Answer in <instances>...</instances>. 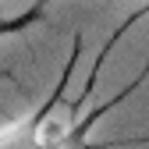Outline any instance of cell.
<instances>
[{"label":"cell","mask_w":149,"mask_h":149,"mask_svg":"<svg viewBox=\"0 0 149 149\" xmlns=\"http://www.w3.org/2000/svg\"><path fill=\"white\" fill-rule=\"evenodd\" d=\"M36 142L39 149H78V114L64 100L50 103L36 117Z\"/></svg>","instance_id":"cell-1"},{"label":"cell","mask_w":149,"mask_h":149,"mask_svg":"<svg viewBox=\"0 0 149 149\" xmlns=\"http://www.w3.org/2000/svg\"><path fill=\"white\" fill-rule=\"evenodd\" d=\"M0 149H39V142H36V117L7 124L0 132Z\"/></svg>","instance_id":"cell-2"}]
</instances>
